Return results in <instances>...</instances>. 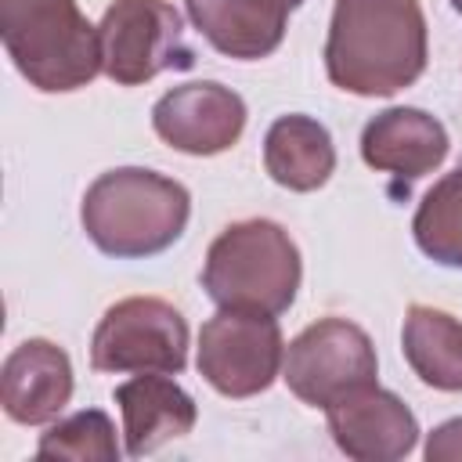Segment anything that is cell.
Returning a JSON list of instances; mask_svg holds the SVG:
<instances>
[{
	"instance_id": "obj_1",
	"label": "cell",
	"mask_w": 462,
	"mask_h": 462,
	"mask_svg": "<svg viewBox=\"0 0 462 462\" xmlns=\"http://www.w3.org/2000/svg\"><path fill=\"white\" fill-rule=\"evenodd\" d=\"M430 36L419 0H336L325 72L357 97H390L426 72Z\"/></svg>"
},
{
	"instance_id": "obj_2",
	"label": "cell",
	"mask_w": 462,
	"mask_h": 462,
	"mask_svg": "<svg viewBox=\"0 0 462 462\" xmlns=\"http://www.w3.org/2000/svg\"><path fill=\"white\" fill-rule=\"evenodd\" d=\"M188 217V188L144 166L105 170L87 188L79 206L87 238L116 260H144L166 253L184 235Z\"/></svg>"
},
{
	"instance_id": "obj_3",
	"label": "cell",
	"mask_w": 462,
	"mask_h": 462,
	"mask_svg": "<svg viewBox=\"0 0 462 462\" xmlns=\"http://www.w3.org/2000/svg\"><path fill=\"white\" fill-rule=\"evenodd\" d=\"M303 278L300 249L289 231L267 217L227 224L206 249L202 289L217 307L285 314Z\"/></svg>"
},
{
	"instance_id": "obj_4",
	"label": "cell",
	"mask_w": 462,
	"mask_h": 462,
	"mask_svg": "<svg viewBox=\"0 0 462 462\" xmlns=\"http://www.w3.org/2000/svg\"><path fill=\"white\" fill-rule=\"evenodd\" d=\"M0 40L29 87L69 94L101 72L97 25L76 0H0Z\"/></svg>"
},
{
	"instance_id": "obj_5",
	"label": "cell",
	"mask_w": 462,
	"mask_h": 462,
	"mask_svg": "<svg viewBox=\"0 0 462 462\" xmlns=\"http://www.w3.org/2000/svg\"><path fill=\"white\" fill-rule=\"evenodd\" d=\"M101 72L119 87H141L159 72L195 65V47L184 36V18L166 0H116L97 25Z\"/></svg>"
},
{
	"instance_id": "obj_6",
	"label": "cell",
	"mask_w": 462,
	"mask_h": 462,
	"mask_svg": "<svg viewBox=\"0 0 462 462\" xmlns=\"http://www.w3.org/2000/svg\"><path fill=\"white\" fill-rule=\"evenodd\" d=\"M285 386L310 408H328L379 379V357L368 332L346 318H321L307 325L282 361Z\"/></svg>"
},
{
	"instance_id": "obj_7",
	"label": "cell",
	"mask_w": 462,
	"mask_h": 462,
	"mask_svg": "<svg viewBox=\"0 0 462 462\" xmlns=\"http://www.w3.org/2000/svg\"><path fill=\"white\" fill-rule=\"evenodd\" d=\"M188 365V321L159 296H126L112 303L90 336L94 372H162Z\"/></svg>"
},
{
	"instance_id": "obj_8",
	"label": "cell",
	"mask_w": 462,
	"mask_h": 462,
	"mask_svg": "<svg viewBox=\"0 0 462 462\" xmlns=\"http://www.w3.org/2000/svg\"><path fill=\"white\" fill-rule=\"evenodd\" d=\"M285 361V343L274 314L227 310L213 314L199 328V375L224 397H256L278 375Z\"/></svg>"
},
{
	"instance_id": "obj_9",
	"label": "cell",
	"mask_w": 462,
	"mask_h": 462,
	"mask_svg": "<svg viewBox=\"0 0 462 462\" xmlns=\"http://www.w3.org/2000/svg\"><path fill=\"white\" fill-rule=\"evenodd\" d=\"M245 101L224 83L199 79L166 90L152 105V130L184 155H220L245 130Z\"/></svg>"
},
{
	"instance_id": "obj_10",
	"label": "cell",
	"mask_w": 462,
	"mask_h": 462,
	"mask_svg": "<svg viewBox=\"0 0 462 462\" xmlns=\"http://www.w3.org/2000/svg\"><path fill=\"white\" fill-rule=\"evenodd\" d=\"M448 130L437 116L408 105H393L375 112L361 130V159L393 180V195H408V188L433 173L448 159Z\"/></svg>"
},
{
	"instance_id": "obj_11",
	"label": "cell",
	"mask_w": 462,
	"mask_h": 462,
	"mask_svg": "<svg viewBox=\"0 0 462 462\" xmlns=\"http://www.w3.org/2000/svg\"><path fill=\"white\" fill-rule=\"evenodd\" d=\"M325 415L336 448L357 462H397L419 444V419L379 383L328 404Z\"/></svg>"
},
{
	"instance_id": "obj_12",
	"label": "cell",
	"mask_w": 462,
	"mask_h": 462,
	"mask_svg": "<svg viewBox=\"0 0 462 462\" xmlns=\"http://www.w3.org/2000/svg\"><path fill=\"white\" fill-rule=\"evenodd\" d=\"M72 361L51 339H22L0 368V404L11 422H54L72 401Z\"/></svg>"
},
{
	"instance_id": "obj_13",
	"label": "cell",
	"mask_w": 462,
	"mask_h": 462,
	"mask_svg": "<svg viewBox=\"0 0 462 462\" xmlns=\"http://www.w3.org/2000/svg\"><path fill=\"white\" fill-rule=\"evenodd\" d=\"M184 7L213 51L260 61L282 47L296 0H184Z\"/></svg>"
},
{
	"instance_id": "obj_14",
	"label": "cell",
	"mask_w": 462,
	"mask_h": 462,
	"mask_svg": "<svg viewBox=\"0 0 462 462\" xmlns=\"http://www.w3.org/2000/svg\"><path fill=\"white\" fill-rule=\"evenodd\" d=\"M116 404L123 411V440L130 458H144L166 440L191 433L199 419L191 393L162 372H137L134 379L119 383Z\"/></svg>"
},
{
	"instance_id": "obj_15",
	"label": "cell",
	"mask_w": 462,
	"mask_h": 462,
	"mask_svg": "<svg viewBox=\"0 0 462 462\" xmlns=\"http://www.w3.org/2000/svg\"><path fill=\"white\" fill-rule=\"evenodd\" d=\"M263 170L289 191H318L336 170L332 134L310 116H278L263 137Z\"/></svg>"
},
{
	"instance_id": "obj_16",
	"label": "cell",
	"mask_w": 462,
	"mask_h": 462,
	"mask_svg": "<svg viewBox=\"0 0 462 462\" xmlns=\"http://www.w3.org/2000/svg\"><path fill=\"white\" fill-rule=\"evenodd\" d=\"M401 350L426 386L448 393L462 390V321L448 310L411 303L401 328Z\"/></svg>"
},
{
	"instance_id": "obj_17",
	"label": "cell",
	"mask_w": 462,
	"mask_h": 462,
	"mask_svg": "<svg viewBox=\"0 0 462 462\" xmlns=\"http://www.w3.org/2000/svg\"><path fill=\"white\" fill-rule=\"evenodd\" d=\"M411 235L433 263L462 271V162L422 195Z\"/></svg>"
},
{
	"instance_id": "obj_18",
	"label": "cell",
	"mask_w": 462,
	"mask_h": 462,
	"mask_svg": "<svg viewBox=\"0 0 462 462\" xmlns=\"http://www.w3.org/2000/svg\"><path fill=\"white\" fill-rule=\"evenodd\" d=\"M40 458H69V462H116V426L101 408H83L69 419H58L36 444Z\"/></svg>"
},
{
	"instance_id": "obj_19",
	"label": "cell",
	"mask_w": 462,
	"mask_h": 462,
	"mask_svg": "<svg viewBox=\"0 0 462 462\" xmlns=\"http://www.w3.org/2000/svg\"><path fill=\"white\" fill-rule=\"evenodd\" d=\"M426 458L430 462H462V415L433 426L426 437Z\"/></svg>"
},
{
	"instance_id": "obj_20",
	"label": "cell",
	"mask_w": 462,
	"mask_h": 462,
	"mask_svg": "<svg viewBox=\"0 0 462 462\" xmlns=\"http://www.w3.org/2000/svg\"><path fill=\"white\" fill-rule=\"evenodd\" d=\"M451 7H455V11H458V14H462V0H451Z\"/></svg>"
},
{
	"instance_id": "obj_21",
	"label": "cell",
	"mask_w": 462,
	"mask_h": 462,
	"mask_svg": "<svg viewBox=\"0 0 462 462\" xmlns=\"http://www.w3.org/2000/svg\"><path fill=\"white\" fill-rule=\"evenodd\" d=\"M300 4H303V0H296V7H300Z\"/></svg>"
}]
</instances>
